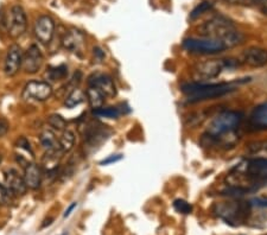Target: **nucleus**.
I'll return each mask as SVG.
<instances>
[{
  "instance_id": "nucleus-10",
  "label": "nucleus",
  "mask_w": 267,
  "mask_h": 235,
  "mask_svg": "<svg viewBox=\"0 0 267 235\" xmlns=\"http://www.w3.org/2000/svg\"><path fill=\"white\" fill-rule=\"evenodd\" d=\"M44 62V56L38 45L32 44L23 54L22 68L26 74H36L41 70Z\"/></svg>"
},
{
  "instance_id": "nucleus-14",
  "label": "nucleus",
  "mask_w": 267,
  "mask_h": 235,
  "mask_svg": "<svg viewBox=\"0 0 267 235\" xmlns=\"http://www.w3.org/2000/svg\"><path fill=\"white\" fill-rule=\"evenodd\" d=\"M4 178L6 188L10 190L13 196H22L28 190V186L25 184L24 177L18 173L16 169H6L4 173Z\"/></svg>"
},
{
  "instance_id": "nucleus-17",
  "label": "nucleus",
  "mask_w": 267,
  "mask_h": 235,
  "mask_svg": "<svg viewBox=\"0 0 267 235\" xmlns=\"http://www.w3.org/2000/svg\"><path fill=\"white\" fill-rule=\"evenodd\" d=\"M250 125L254 129H267V104L254 108L250 117Z\"/></svg>"
},
{
  "instance_id": "nucleus-12",
  "label": "nucleus",
  "mask_w": 267,
  "mask_h": 235,
  "mask_svg": "<svg viewBox=\"0 0 267 235\" xmlns=\"http://www.w3.org/2000/svg\"><path fill=\"white\" fill-rule=\"evenodd\" d=\"M23 62V53L22 48L18 44H12L8 48L7 54L5 57V64H4V71L6 76H14L19 69L22 68Z\"/></svg>"
},
{
  "instance_id": "nucleus-19",
  "label": "nucleus",
  "mask_w": 267,
  "mask_h": 235,
  "mask_svg": "<svg viewBox=\"0 0 267 235\" xmlns=\"http://www.w3.org/2000/svg\"><path fill=\"white\" fill-rule=\"evenodd\" d=\"M40 143L46 149V151H61L56 134L49 128L42 131L40 134Z\"/></svg>"
},
{
  "instance_id": "nucleus-26",
  "label": "nucleus",
  "mask_w": 267,
  "mask_h": 235,
  "mask_svg": "<svg viewBox=\"0 0 267 235\" xmlns=\"http://www.w3.org/2000/svg\"><path fill=\"white\" fill-rule=\"evenodd\" d=\"M48 123L50 125V127L56 129V131H64L67 128V121L59 114H52L48 118Z\"/></svg>"
},
{
  "instance_id": "nucleus-34",
  "label": "nucleus",
  "mask_w": 267,
  "mask_h": 235,
  "mask_svg": "<svg viewBox=\"0 0 267 235\" xmlns=\"http://www.w3.org/2000/svg\"><path fill=\"white\" fill-rule=\"evenodd\" d=\"M224 1L233 5H253L256 0H224Z\"/></svg>"
},
{
  "instance_id": "nucleus-33",
  "label": "nucleus",
  "mask_w": 267,
  "mask_h": 235,
  "mask_svg": "<svg viewBox=\"0 0 267 235\" xmlns=\"http://www.w3.org/2000/svg\"><path fill=\"white\" fill-rule=\"evenodd\" d=\"M253 6H256L258 10L262 12L263 14L267 16V0H256Z\"/></svg>"
},
{
  "instance_id": "nucleus-3",
  "label": "nucleus",
  "mask_w": 267,
  "mask_h": 235,
  "mask_svg": "<svg viewBox=\"0 0 267 235\" xmlns=\"http://www.w3.org/2000/svg\"><path fill=\"white\" fill-rule=\"evenodd\" d=\"M235 89L234 82H220V83H206L195 82L188 83L182 87V92L187 96L189 102H200L213 99L221 98Z\"/></svg>"
},
{
  "instance_id": "nucleus-21",
  "label": "nucleus",
  "mask_w": 267,
  "mask_h": 235,
  "mask_svg": "<svg viewBox=\"0 0 267 235\" xmlns=\"http://www.w3.org/2000/svg\"><path fill=\"white\" fill-rule=\"evenodd\" d=\"M58 143L59 149L63 153L69 152L75 145V133L71 129L65 128L64 131H62L61 137L58 138Z\"/></svg>"
},
{
  "instance_id": "nucleus-18",
  "label": "nucleus",
  "mask_w": 267,
  "mask_h": 235,
  "mask_svg": "<svg viewBox=\"0 0 267 235\" xmlns=\"http://www.w3.org/2000/svg\"><path fill=\"white\" fill-rule=\"evenodd\" d=\"M62 151H47L42 161V168L44 173L48 175H55L57 169L59 167V159H61Z\"/></svg>"
},
{
  "instance_id": "nucleus-7",
  "label": "nucleus",
  "mask_w": 267,
  "mask_h": 235,
  "mask_svg": "<svg viewBox=\"0 0 267 235\" xmlns=\"http://www.w3.org/2000/svg\"><path fill=\"white\" fill-rule=\"evenodd\" d=\"M5 25L7 28L8 35L12 38H19L20 36L24 35L28 28V18H26V13L22 6H12L7 13V18L5 19Z\"/></svg>"
},
{
  "instance_id": "nucleus-35",
  "label": "nucleus",
  "mask_w": 267,
  "mask_h": 235,
  "mask_svg": "<svg viewBox=\"0 0 267 235\" xmlns=\"http://www.w3.org/2000/svg\"><path fill=\"white\" fill-rule=\"evenodd\" d=\"M119 159H121V156H120V155L112 156V157H109V158L105 159V161L101 162V164H110V163H115V162H118Z\"/></svg>"
},
{
  "instance_id": "nucleus-15",
  "label": "nucleus",
  "mask_w": 267,
  "mask_h": 235,
  "mask_svg": "<svg viewBox=\"0 0 267 235\" xmlns=\"http://www.w3.org/2000/svg\"><path fill=\"white\" fill-rule=\"evenodd\" d=\"M23 177L28 189L37 190L42 184V169L36 163H28L24 169Z\"/></svg>"
},
{
  "instance_id": "nucleus-31",
  "label": "nucleus",
  "mask_w": 267,
  "mask_h": 235,
  "mask_svg": "<svg viewBox=\"0 0 267 235\" xmlns=\"http://www.w3.org/2000/svg\"><path fill=\"white\" fill-rule=\"evenodd\" d=\"M8 131H10V123L6 120V118L0 116V138L7 134Z\"/></svg>"
},
{
  "instance_id": "nucleus-40",
  "label": "nucleus",
  "mask_w": 267,
  "mask_h": 235,
  "mask_svg": "<svg viewBox=\"0 0 267 235\" xmlns=\"http://www.w3.org/2000/svg\"><path fill=\"white\" fill-rule=\"evenodd\" d=\"M266 235H267V234H266Z\"/></svg>"
},
{
  "instance_id": "nucleus-11",
  "label": "nucleus",
  "mask_w": 267,
  "mask_h": 235,
  "mask_svg": "<svg viewBox=\"0 0 267 235\" xmlns=\"http://www.w3.org/2000/svg\"><path fill=\"white\" fill-rule=\"evenodd\" d=\"M240 63L251 68H263L267 65V49L251 47L242 51Z\"/></svg>"
},
{
  "instance_id": "nucleus-16",
  "label": "nucleus",
  "mask_w": 267,
  "mask_h": 235,
  "mask_svg": "<svg viewBox=\"0 0 267 235\" xmlns=\"http://www.w3.org/2000/svg\"><path fill=\"white\" fill-rule=\"evenodd\" d=\"M85 43V37L81 32L76 30H69L65 31L64 36L62 38V45L65 50L70 51V53H77L81 51Z\"/></svg>"
},
{
  "instance_id": "nucleus-29",
  "label": "nucleus",
  "mask_w": 267,
  "mask_h": 235,
  "mask_svg": "<svg viewBox=\"0 0 267 235\" xmlns=\"http://www.w3.org/2000/svg\"><path fill=\"white\" fill-rule=\"evenodd\" d=\"M13 195L6 188L5 184L0 183V206H10Z\"/></svg>"
},
{
  "instance_id": "nucleus-37",
  "label": "nucleus",
  "mask_w": 267,
  "mask_h": 235,
  "mask_svg": "<svg viewBox=\"0 0 267 235\" xmlns=\"http://www.w3.org/2000/svg\"><path fill=\"white\" fill-rule=\"evenodd\" d=\"M94 55H97V57H99L100 59H103L105 57V53L100 49V48H94Z\"/></svg>"
},
{
  "instance_id": "nucleus-32",
  "label": "nucleus",
  "mask_w": 267,
  "mask_h": 235,
  "mask_svg": "<svg viewBox=\"0 0 267 235\" xmlns=\"http://www.w3.org/2000/svg\"><path fill=\"white\" fill-rule=\"evenodd\" d=\"M17 145H18V147H20V149L25 150L26 152H30V153H31V155H32L31 146H30L29 140L26 139V138L22 137V138H20V139H18V141H17Z\"/></svg>"
},
{
  "instance_id": "nucleus-24",
  "label": "nucleus",
  "mask_w": 267,
  "mask_h": 235,
  "mask_svg": "<svg viewBox=\"0 0 267 235\" xmlns=\"http://www.w3.org/2000/svg\"><path fill=\"white\" fill-rule=\"evenodd\" d=\"M93 114L98 118H105V119H116L120 116V111L116 107H100L93 111Z\"/></svg>"
},
{
  "instance_id": "nucleus-8",
  "label": "nucleus",
  "mask_w": 267,
  "mask_h": 235,
  "mask_svg": "<svg viewBox=\"0 0 267 235\" xmlns=\"http://www.w3.org/2000/svg\"><path fill=\"white\" fill-rule=\"evenodd\" d=\"M53 95L52 84L46 81H30L23 89V99L26 101L43 102Z\"/></svg>"
},
{
  "instance_id": "nucleus-1",
  "label": "nucleus",
  "mask_w": 267,
  "mask_h": 235,
  "mask_svg": "<svg viewBox=\"0 0 267 235\" xmlns=\"http://www.w3.org/2000/svg\"><path fill=\"white\" fill-rule=\"evenodd\" d=\"M244 120V114L238 111H223L209 123L202 143L206 146H234L239 141L238 129Z\"/></svg>"
},
{
  "instance_id": "nucleus-28",
  "label": "nucleus",
  "mask_w": 267,
  "mask_h": 235,
  "mask_svg": "<svg viewBox=\"0 0 267 235\" xmlns=\"http://www.w3.org/2000/svg\"><path fill=\"white\" fill-rule=\"evenodd\" d=\"M68 74V68L65 65H58V67L52 68L49 71H48V75L49 77L53 81H58L63 80Z\"/></svg>"
},
{
  "instance_id": "nucleus-13",
  "label": "nucleus",
  "mask_w": 267,
  "mask_h": 235,
  "mask_svg": "<svg viewBox=\"0 0 267 235\" xmlns=\"http://www.w3.org/2000/svg\"><path fill=\"white\" fill-rule=\"evenodd\" d=\"M88 84L91 87H95L100 90L106 98H114L116 95V86L113 78L107 74L95 73L88 78Z\"/></svg>"
},
{
  "instance_id": "nucleus-22",
  "label": "nucleus",
  "mask_w": 267,
  "mask_h": 235,
  "mask_svg": "<svg viewBox=\"0 0 267 235\" xmlns=\"http://www.w3.org/2000/svg\"><path fill=\"white\" fill-rule=\"evenodd\" d=\"M86 99V94L82 92V90L79 88H74L69 93L67 98L64 100V106L68 108H74L79 105L82 104Z\"/></svg>"
},
{
  "instance_id": "nucleus-23",
  "label": "nucleus",
  "mask_w": 267,
  "mask_h": 235,
  "mask_svg": "<svg viewBox=\"0 0 267 235\" xmlns=\"http://www.w3.org/2000/svg\"><path fill=\"white\" fill-rule=\"evenodd\" d=\"M105 137V131L101 129L98 126H91V128L87 131L86 133V140L87 143L91 144V145H97L100 140H104Z\"/></svg>"
},
{
  "instance_id": "nucleus-25",
  "label": "nucleus",
  "mask_w": 267,
  "mask_h": 235,
  "mask_svg": "<svg viewBox=\"0 0 267 235\" xmlns=\"http://www.w3.org/2000/svg\"><path fill=\"white\" fill-rule=\"evenodd\" d=\"M246 151L250 155L256 156L260 155L263 152H267V140H258V141H252L246 147Z\"/></svg>"
},
{
  "instance_id": "nucleus-5",
  "label": "nucleus",
  "mask_w": 267,
  "mask_h": 235,
  "mask_svg": "<svg viewBox=\"0 0 267 235\" xmlns=\"http://www.w3.org/2000/svg\"><path fill=\"white\" fill-rule=\"evenodd\" d=\"M242 65L239 59H213L197 63L193 68L194 77L197 80H213L226 70H233Z\"/></svg>"
},
{
  "instance_id": "nucleus-20",
  "label": "nucleus",
  "mask_w": 267,
  "mask_h": 235,
  "mask_svg": "<svg viewBox=\"0 0 267 235\" xmlns=\"http://www.w3.org/2000/svg\"><path fill=\"white\" fill-rule=\"evenodd\" d=\"M86 98L93 110H97V108L103 107L105 104V100H106V96H105L100 90H99L98 88H95V87H91V86H89L88 89H87Z\"/></svg>"
},
{
  "instance_id": "nucleus-4",
  "label": "nucleus",
  "mask_w": 267,
  "mask_h": 235,
  "mask_svg": "<svg viewBox=\"0 0 267 235\" xmlns=\"http://www.w3.org/2000/svg\"><path fill=\"white\" fill-rule=\"evenodd\" d=\"M252 204L250 202L232 201L222 202L215 204L214 213L226 224L232 226H240L245 224L252 213Z\"/></svg>"
},
{
  "instance_id": "nucleus-36",
  "label": "nucleus",
  "mask_w": 267,
  "mask_h": 235,
  "mask_svg": "<svg viewBox=\"0 0 267 235\" xmlns=\"http://www.w3.org/2000/svg\"><path fill=\"white\" fill-rule=\"evenodd\" d=\"M77 207V203H76V202H74V203H71L70 204V206H69L68 207V209L67 210H65V213H64V215H63V216H64V218H68V216L69 215H70V214H71V212H73V210L75 209V208H76Z\"/></svg>"
},
{
  "instance_id": "nucleus-2",
  "label": "nucleus",
  "mask_w": 267,
  "mask_h": 235,
  "mask_svg": "<svg viewBox=\"0 0 267 235\" xmlns=\"http://www.w3.org/2000/svg\"><path fill=\"white\" fill-rule=\"evenodd\" d=\"M199 32L202 37L220 39L227 44L228 49L241 44L244 35L236 30L230 19L223 16H214L203 22L199 26Z\"/></svg>"
},
{
  "instance_id": "nucleus-30",
  "label": "nucleus",
  "mask_w": 267,
  "mask_h": 235,
  "mask_svg": "<svg viewBox=\"0 0 267 235\" xmlns=\"http://www.w3.org/2000/svg\"><path fill=\"white\" fill-rule=\"evenodd\" d=\"M173 208L176 209V212L181 214H190L193 212V206L184 200H176L173 202Z\"/></svg>"
},
{
  "instance_id": "nucleus-27",
  "label": "nucleus",
  "mask_w": 267,
  "mask_h": 235,
  "mask_svg": "<svg viewBox=\"0 0 267 235\" xmlns=\"http://www.w3.org/2000/svg\"><path fill=\"white\" fill-rule=\"evenodd\" d=\"M213 8V4L211 1H202L200 2L199 5L196 6V7L194 8L193 11H191L190 13V19H197V18L202 16L203 13H206V12L211 11Z\"/></svg>"
},
{
  "instance_id": "nucleus-6",
  "label": "nucleus",
  "mask_w": 267,
  "mask_h": 235,
  "mask_svg": "<svg viewBox=\"0 0 267 235\" xmlns=\"http://www.w3.org/2000/svg\"><path fill=\"white\" fill-rule=\"evenodd\" d=\"M183 48L191 54L199 55H214L227 50L228 47L224 42L214 38H188L183 42Z\"/></svg>"
},
{
  "instance_id": "nucleus-39",
  "label": "nucleus",
  "mask_w": 267,
  "mask_h": 235,
  "mask_svg": "<svg viewBox=\"0 0 267 235\" xmlns=\"http://www.w3.org/2000/svg\"><path fill=\"white\" fill-rule=\"evenodd\" d=\"M1 161H2V158H1V155H0V163H1Z\"/></svg>"
},
{
  "instance_id": "nucleus-38",
  "label": "nucleus",
  "mask_w": 267,
  "mask_h": 235,
  "mask_svg": "<svg viewBox=\"0 0 267 235\" xmlns=\"http://www.w3.org/2000/svg\"><path fill=\"white\" fill-rule=\"evenodd\" d=\"M52 221H53V219H49V220H46V224H43L42 225V228H44V227H47V226H49V225H52Z\"/></svg>"
},
{
  "instance_id": "nucleus-9",
  "label": "nucleus",
  "mask_w": 267,
  "mask_h": 235,
  "mask_svg": "<svg viewBox=\"0 0 267 235\" xmlns=\"http://www.w3.org/2000/svg\"><path fill=\"white\" fill-rule=\"evenodd\" d=\"M55 20L50 16H41L36 20L34 26V34L38 42L48 45L53 41L55 35Z\"/></svg>"
}]
</instances>
